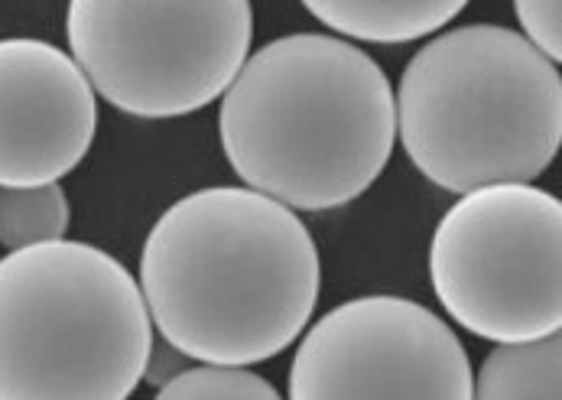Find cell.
Returning <instances> with one entry per match:
<instances>
[{"label": "cell", "mask_w": 562, "mask_h": 400, "mask_svg": "<svg viewBox=\"0 0 562 400\" xmlns=\"http://www.w3.org/2000/svg\"><path fill=\"white\" fill-rule=\"evenodd\" d=\"M338 36L361 43H416L456 20L469 0H300Z\"/></svg>", "instance_id": "cell-9"}, {"label": "cell", "mask_w": 562, "mask_h": 400, "mask_svg": "<svg viewBox=\"0 0 562 400\" xmlns=\"http://www.w3.org/2000/svg\"><path fill=\"white\" fill-rule=\"evenodd\" d=\"M429 280L446 313L479 338L560 332L562 202L530 182L462 192L436 225Z\"/></svg>", "instance_id": "cell-6"}, {"label": "cell", "mask_w": 562, "mask_h": 400, "mask_svg": "<svg viewBox=\"0 0 562 400\" xmlns=\"http://www.w3.org/2000/svg\"><path fill=\"white\" fill-rule=\"evenodd\" d=\"M293 400H472L475 375L459 335L403 297H358L325 313L290 368Z\"/></svg>", "instance_id": "cell-7"}, {"label": "cell", "mask_w": 562, "mask_h": 400, "mask_svg": "<svg viewBox=\"0 0 562 400\" xmlns=\"http://www.w3.org/2000/svg\"><path fill=\"white\" fill-rule=\"evenodd\" d=\"M94 88L46 40H0V186L59 182L91 151Z\"/></svg>", "instance_id": "cell-8"}, {"label": "cell", "mask_w": 562, "mask_h": 400, "mask_svg": "<svg viewBox=\"0 0 562 400\" xmlns=\"http://www.w3.org/2000/svg\"><path fill=\"white\" fill-rule=\"evenodd\" d=\"M394 104L406 157L446 192L530 182L560 154V69L507 26L432 36L406 63Z\"/></svg>", "instance_id": "cell-3"}, {"label": "cell", "mask_w": 562, "mask_h": 400, "mask_svg": "<svg viewBox=\"0 0 562 400\" xmlns=\"http://www.w3.org/2000/svg\"><path fill=\"white\" fill-rule=\"evenodd\" d=\"M319 287V247L303 219L250 186L182 196L140 254L150 322L192 362L277 358L310 325Z\"/></svg>", "instance_id": "cell-1"}, {"label": "cell", "mask_w": 562, "mask_h": 400, "mask_svg": "<svg viewBox=\"0 0 562 400\" xmlns=\"http://www.w3.org/2000/svg\"><path fill=\"white\" fill-rule=\"evenodd\" d=\"M475 375L479 400H560L562 398V338L560 332L494 342Z\"/></svg>", "instance_id": "cell-10"}, {"label": "cell", "mask_w": 562, "mask_h": 400, "mask_svg": "<svg viewBox=\"0 0 562 400\" xmlns=\"http://www.w3.org/2000/svg\"><path fill=\"white\" fill-rule=\"evenodd\" d=\"M157 398L162 400H280V391L247 371V365H218L202 362L179 371L172 381H166Z\"/></svg>", "instance_id": "cell-12"}, {"label": "cell", "mask_w": 562, "mask_h": 400, "mask_svg": "<svg viewBox=\"0 0 562 400\" xmlns=\"http://www.w3.org/2000/svg\"><path fill=\"white\" fill-rule=\"evenodd\" d=\"M66 36L94 95L166 121L225 95L250 53L254 10L250 0H69Z\"/></svg>", "instance_id": "cell-5"}, {"label": "cell", "mask_w": 562, "mask_h": 400, "mask_svg": "<svg viewBox=\"0 0 562 400\" xmlns=\"http://www.w3.org/2000/svg\"><path fill=\"white\" fill-rule=\"evenodd\" d=\"M69 199L59 182L43 186H0V244L7 251L66 238Z\"/></svg>", "instance_id": "cell-11"}, {"label": "cell", "mask_w": 562, "mask_h": 400, "mask_svg": "<svg viewBox=\"0 0 562 400\" xmlns=\"http://www.w3.org/2000/svg\"><path fill=\"white\" fill-rule=\"evenodd\" d=\"M154 342L140 284L85 241L0 257V400H124Z\"/></svg>", "instance_id": "cell-4"}, {"label": "cell", "mask_w": 562, "mask_h": 400, "mask_svg": "<svg viewBox=\"0 0 562 400\" xmlns=\"http://www.w3.org/2000/svg\"><path fill=\"white\" fill-rule=\"evenodd\" d=\"M514 13L524 36L553 63L562 56V7L560 0H514Z\"/></svg>", "instance_id": "cell-13"}, {"label": "cell", "mask_w": 562, "mask_h": 400, "mask_svg": "<svg viewBox=\"0 0 562 400\" xmlns=\"http://www.w3.org/2000/svg\"><path fill=\"white\" fill-rule=\"evenodd\" d=\"M218 134L250 189L293 212L341 209L394 154V88L361 46L290 33L244 59L222 95Z\"/></svg>", "instance_id": "cell-2"}, {"label": "cell", "mask_w": 562, "mask_h": 400, "mask_svg": "<svg viewBox=\"0 0 562 400\" xmlns=\"http://www.w3.org/2000/svg\"><path fill=\"white\" fill-rule=\"evenodd\" d=\"M192 365V358L186 352H179L172 342H166L160 335V342H150V352H147V362H144V375L140 381L150 385L154 391H160L166 381H172L179 371H186Z\"/></svg>", "instance_id": "cell-14"}]
</instances>
